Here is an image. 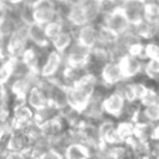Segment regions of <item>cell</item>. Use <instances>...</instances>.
Wrapping results in <instances>:
<instances>
[{
  "instance_id": "obj_39",
  "label": "cell",
  "mask_w": 159,
  "mask_h": 159,
  "mask_svg": "<svg viewBox=\"0 0 159 159\" xmlns=\"http://www.w3.org/2000/svg\"><path fill=\"white\" fill-rule=\"evenodd\" d=\"M143 2H148V1H152V0H142Z\"/></svg>"
},
{
  "instance_id": "obj_26",
  "label": "cell",
  "mask_w": 159,
  "mask_h": 159,
  "mask_svg": "<svg viewBox=\"0 0 159 159\" xmlns=\"http://www.w3.org/2000/svg\"><path fill=\"white\" fill-rule=\"evenodd\" d=\"M140 105L142 107L151 106V105H159V89L148 86L146 94L140 101Z\"/></svg>"
},
{
  "instance_id": "obj_41",
  "label": "cell",
  "mask_w": 159,
  "mask_h": 159,
  "mask_svg": "<svg viewBox=\"0 0 159 159\" xmlns=\"http://www.w3.org/2000/svg\"><path fill=\"white\" fill-rule=\"evenodd\" d=\"M128 159H132V158H128Z\"/></svg>"
},
{
  "instance_id": "obj_9",
  "label": "cell",
  "mask_w": 159,
  "mask_h": 159,
  "mask_svg": "<svg viewBox=\"0 0 159 159\" xmlns=\"http://www.w3.org/2000/svg\"><path fill=\"white\" fill-rule=\"evenodd\" d=\"M119 67L121 69L125 80H134L135 77L143 73L144 61L134 57L132 55L126 54L118 61Z\"/></svg>"
},
{
  "instance_id": "obj_20",
  "label": "cell",
  "mask_w": 159,
  "mask_h": 159,
  "mask_svg": "<svg viewBox=\"0 0 159 159\" xmlns=\"http://www.w3.org/2000/svg\"><path fill=\"white\" fill-rule=\"evenodd\" d=\"M144 20L159 25V0H152L144 4Z\"/></svg>"
},
{
  "instance_id": "obj_31",
  "label": "cell",
  "mask_w": 159,
  "mask_h": 159,
  "mask_svg": "<svg viewBox=\"0 0 159 159\" xmlns=\"http://www.w3.org/2000/svg\"><path fill=\"white\" fill-rule=\"evenodd\" d=\"M11 9L3 2V0H0V25L7 20V17L10 15Z\"/></svg>"
},
{
  "instance_id": "obj_16",
  "label": "cell",
  "mask_w": 159,
  "mask_h": 159,
  "mask_svg": "<svg viewBox=\"0 0 159 159\" xmlns=\"http://www.w3.org/2000/svg\"><path fill=\"white\" fill-rule=\"evenodd\" d=\"M158 27L159 25H157V24L151 23V22L144 20L141 23H139L138 25L131 26V30L134 33V35L143 41V40H149L155 37L157 35Z\"/></svg>"
},
{
  "instance_id": "obj_15",
  "label": "cell",
  "mask_w": 159,
  "mask_h": 159,
  "mask_svg": "<svg viewBox=\"0 0 159 159\" xmlns=\"http://www.w3.org/2000/svg\"><path fill=\"white\" fill-rule=\"evenodd\" d=\"M60 117H61V109L50 103L35 111V121H37L39 125L57 120Z\"/></svg>"
},
{
  "instance_id": "obj_14",
  "label": "cell",
  "mask_w": 159,
  "mask_h": 159,
  "mask_svg": "<svg viewBox=\"0 0 159 159\" xmlns=\"http://www.w3.org/2000/svg\"><path fill=\"white\" fill-rule=\"evenodd\" d=\"M74 41H75L74 30H69V28H65L59 35H57L53 39L50 40V46L51 49L64 54L67 51V49L73 44Z\"/></svg>"
},
{
  "instance_id": "obj_4",
  "label": "cell",
  "mask_w": 159,
  "mask_h": 159,
  "mask_svg": "<svg viewBox=\"0 0 159 159\" xmlns=\"http://www.w3.org/2000/svg\"><path fill=\"white\" fill-rule=\"evenodd\" d=\"M127 104L128 103L121 94L116 92L115 90H111L103 100V109H104L105 116L118 121L124 116Z\"/></svg>"
},
{
  "instance_id": "obj_21",
  "label": "cell",
  "mask_w": 159,
  "mask_h": 159,
  "mask_svg": "<svg viewBox=\"0 0 159 159\" xmlns=\"http://www.w3.org/2000/svg\"><path fill=\"white\" fill-rule=\"evenodd\" d=\"M143 75L152 81H159V60H146L143 66Z\"/></svg>"
},
{
  "instance_id": "obj_38",
  "label": "cell",
  "mask_w": 159,
  "mask_h": 159,
  "mask_svg": "<svg viewBox=\"0 0 159 159\" xmlns=\"http://www.w3.org/2000/svg\"><path fill=\"white\" fill-rule=\"evenodd\" d=\"M157 154H158V156H159V142H158V147H157Z\"/></svg>"
},
{
  "instance_id": "obj_35",
  "label": "cell",
  "mask_w": 159,
  "mask_h": 159,
  "mask_svg": "<svg viewBox=\"0 0 159 159\" xmlns=\"http://www.w3.org/2000/svg\"><path fill=\"white\" fill-rule=\"evenodd\" d=\"M7 133H9L8 128H7V126L3 124V122L0 121V140H1V139L3 138Z\"/></svg>"
},
{
  "instance_id": "obj_34",
  "label": "cell",
  "mask_w": 159,
  "mask_h": 159,
  "mask_svg": "<svg viewBox=\"0 0 159 159\" xmlns=\"http://www.w3.org/2000/svg\"><path fill=\"white\" fill-rule=\"evenodd\" d=\"M3 2L10 8H17V7L24 4L25 0H3Z\"/></svg>"
},
{
  "instance_id": "obj_5",
  "label": "cell",
  "mask_w": 159,
  "mask_h": 159,
  "mask_svg": "<svg viewBox=\"0 0 159 159\" xmlns=\"http://www.w3.org/2000/svg\"><path fill=\"white\" fill-rule=\"evenodd\" d=\"M91 55V50L81 46L78 42L74 41L73 44L67 49L63 54L64 62L66 66L70 67H84L89 62Z\"/></svg>"
},
{
  "instance_id": "obj_22",
  "label": "cell",
  "mask_w": 159,
  "mask_h": 159,
  "mask_svg": "<svg viewBox=\"0 0 159 159\" xmlns=\"http://www.w3.org/2000/svg\"><path fill=\"white\" fill-rule=\"evenodd\" d=\"M134 124L130 120H118L116 125V131L122 142H126L128 139L133 136L134 134Z\"/></svg>"
},
{
  "instance_id": "obj_40",
  "label": "cell",
  "mask_w": 159,
  "mask_h": 159,
  "mask_svg": "<svg viewBox=\"0 0 159 159\" xmlns=\"http://www.w3.org/2000/svg\"><path fill=\"white\" fill-rule=\"evenodd\" d=\"M157 35L159 36V27H158V30H157Z\"/></svg>"
},
{
  "instance_id": "obj_27",
  "label": "cell",
  "mask_w": 159,
  "mask_h": 159,
  "mask_svg": "<svg viewBox=\"0 0 159 159\" xmlns=\"http://www.w3.org/2000/svg\"><path fill=\"white\" fill-rule=\"evenodd\" d=\"M22 130L27 134V136L30 139V141L36 140V139L42 136L41 125H39L37 121H35V120H33L32 122H30L28 125H26V126L24 127Z\"/></svg>"
},
{
  "instance_id": "obj_36",
  "label": "cell",
  "mask_w": 159,
  "mask_h": 159,
  "mask_svg": "<svg viewBox=\"0 0 159 159\" xmlns=\"http://www.w3.org/2000/svg\"><path fill=\"white\" fill-rule=\"evenodd\" d=\"M153 141L159 142V122H157V124H155V127H154Z\"/></svg>"
},
{
  "instance_id": "obj_12",
  "label": "cell",
  "mask_w": 159,
  "mask_h": 159,
  "mask_svg": "<svg viewBox=\"0 0 159 159\" xmlns=\"http://www.w3.org/2000/svg\"><path fill=\"white\" fill-rule=\"evenodd\" d=\"M7 147H8V152L28 153L30 147V139L23 130L13 129L9 133Z\"/></svg>"
},
{
  "instance_id": "obj_18",
  "label": "cell",
  "mask_w": 159,
  "mask_h": 159,
  "mask_svg": "<svg viewBox=\"0 0 159 159\" xmlns=\"http://www.w3.org/2000/svg\"><path fill=\"white\" fill-rule=\"evenodd\" d=\"M71 144H74V143H73V139H71V134H70L69 129L64 131L63 133H61L57 138H55L54 140L50 142L51 149L62 154V155H64L65 151H66Z\"/></svg>"
},
{
  "instance_id": "obj_32",
  "label": "cell",
  "mask_w": 159,
  "mask_h": 159,
  "mask_svg": "<svg viewBox=\"0 0 159 159\" xmlns=\"http://www.w3.org/2000/svg\"><path fill=\"white\" fill-rule=\"evenodd\" d=\"M57 1L61 2L67 8H78V7L84 6L87 0H57Z\"/></svg>"
},
{
  "instance_id": "obj_2",
  "label": "cell",
  "mask_w": 159,
  "mask_h": 159,
  "mask_svg": "<svg viewBox=\"0 0 159 159\" xmlns=\"http://www.w3.org/2000/svg\"><path fill=\"white\" fill-rule=\"evenodd\" d=\"M61 2L57 0H39L32 6L33 22L46 26L60 17Z\"/></svg>"
},
{
  "instance_id": "obj_7",
  "label": "cell",
  "mask_w": 159,
  "mask_h": 159,
  "mask_svg": "<svg viewBox=\"0 0 159 159\" xmlns=\"http://www.w3.org/2000/svg\"><path fill=\"white\" fill-rule=\"evenodd\" d=\"M75 41L92 50L100 40V27L96 24H87L74 30Z\"/></svg>"
},
{
  "instance_id": "obj_1",
  "label": "cell",
  "mask_w": 159,
  "mask_h": 159,
  "mask_svg": "<svg viewBox=\"0 0 159 159\" xmlns=\"http://www.w3.org/2000/svg\"><path fill=\"white\" fill-rule=\"evenodd\" d=\"M98 78L87 74L74 86L67 89V106L81 111L94 93Z\"/></svg>"
},
{
  "instance_id": "obj_28",
  "label": "cell",
  "mask_w": 159,
  "mask_h": 159,
  "mask_svg": "<svg viewBox=\"0 0 159 159\" xmlns=\"http://www.w3.org/2000/svg\"><path fill=\"white\" fill-rule=\"evenodd\" d=\"M154 59L159 60V44L155 42H147L144 44V61Z\"/></svg>"
},
{
  "instance_id": "obj_33",
  "label": "cell",
  "mask_w": 159,
  "mask_h": 159,
  "mask_svg": "<svg viewBox=\"0 0 159 159\" xmlns=\"http://www.w3.org/2000/svg\"><path fill=\"white\" fill-rule=\"evenodd\" d=\"M39 159H65V158L62 154L57 153V152L53 151V149H50L47 153H44Z\"/></svg>"
},
{
  "instance_id": "obj_19",
  "label": "cell",
  "mask_w": 159,
  "mask_h": 159,
  "mask_svg": "<svg viewBox=\"0 0 159 159\" xmlns=\"http://www.w3.org/2000/svg\"><path fill=\"white\" fill-rule=\"evenodd\" d=\"M50 149V142L47 139H44L43 136H40L36 140L30 141V147L28 154L35 159H39L44 153H47Z\"/></svg>"
},
{
  "instance_id": "obj_11",
  "label": "cell",
  "mask_w": 159,
  "mask_h": 159,
  "mask_svg": "<svg viewBox=\"0 0 159 159\" xmlns=\"http://www.w3.org/2000/svg\"><path fill=\"white\" fill-rule=\"evenodd\" d=\"M26 32H27L28 41L30 46L40 49H50V40L44 30V26L37 24L35 22L26 25Z\"/></svg>"
},
{
  "instance_id": "obj_23",
  "label": "cell",
  "mask_w": 159,
  "mask_h": 159,
  "mask_svg": "<svg viewBox=\"0 0 159 159\" xmlns=\"http://www.w3.org/2000/svg\"><path fill=\"white\" fill-rule=\"evenodd\" d=\"M135 126V125H134ZM154 127L155 124H147V125H138L134 127V134L135 138L144 142H151L153 141Z\"/></svg>"
},
{
  "instance_id": "obj_30",
  "label": "cell",
  "mask_w": 159,
  "mask_h": 159,
  "mask_svg": "<svg viewBox=\"0 0 159 159\" xmlns=\"http://www.w3.org/2000/svg\"><path fill=\"white\" fill-rule=\"evenodd\" d=\"M133 88H134V95H135V101L140 103V101L144 98L148 90V86L145 82L142 81H135L133 80Z\"/></svg>"
},
{
  "instance_id": "obj_29",
  "label": "cell",
  "mask_w": 159,
  "mask_h": 159,
  "mask_svg": "<svg viewBox=\"0 0 159 159\" xmlns=\"http://www.w3.org/2000/svg\"><path fill=\"white\" fill-rule=\"evenodd\" d=\"M145 116L152 124L159 122V105H151V106L142 107Z\"/></svg>"
},
{
  "instance_id": "obj_13",
  "label": "cell",
  "mask_w": 159,
  "mask_h": 159,
  "mask_svg": "<svg viewBox=\"0 0 159 159\" xmlns=\"http://www.w3.org/2000/svg\"><path fill=\"white\" fill-rule=\"evenodd\" d=\"M25 103L33 109L34 111H38L41 107L46 106L49 103L48 96L42 88L38 84L34 86L25 96Z\"/></svg>"
},
{
  "instance_id": "obj_10",
  "label": "cell",
  "mask_w": 159,
  "mask_h": 159,
  "mask_svg": "<svg viewBox=\"0 0 159 159\" xmlns=\"http://www.w3.org/2000/svg\"><path fill=\"white\" fill-rule=\"evenodd\" d=\"M144 4L142 0H124L121 10L131 26L144 21Z\"/></svg>"
},
{
  "instance_id": "obj_6",
  "label": "cell",
  "mask_w": 159,
  "mask_h": 159,
  "mask_svg": "<svg viewBox=\"0 0 159 159\" xmlns=\"http://www.w3.org/2000/svg\"><path fill=\"white\" fill-rule=\"evenodd\" d=\"M65 66L64 57L62 53L50 49L43 61L41 68H40L39 75L44 79H52L61 71V69Z\"/></svg>"
},
{
  "instance_id": "obj_25",
  "label": "cell",
  "mask_w": 159,
  "mask_h": 159,
  "mask_svg": "<svg viewBox=\"0 0 159 159\" xmlns=\"http://www.w3.org/2000/svg\"><path fill=\"white\" fill-rule=\"evenodd\" d=\"M13 59H6L0 61V84L7 86L12 76Z\"/></svg>"
},
{
  "instance_id": "obj_17",
  "label": "cell",
  "mask_w": 159,
  "mask_h": 159,
  "mask_svg": "<svg viewBox=\"0 0 159 159\" xmlns=\"http://www.w3.org/2000/svg\"><path fill=\"white\" fill-rule=\"evenodd\" d=\"M66 130H68V129L65 126L64 122L62 121L61 118H59L57 120H53V121L41 125L42 136H43L44 139H47L49 142L53 141L55 138H57L60 134L63 133Z\"/></svg>"
},
{
  "instance_id": "obj_3",
  "label": "cell",
  "mask_w": 159,
  "mask_h": 159,
  "mask_svg": "<svg viewBox=\"0 0 159 159\" xmlns=\"http://www.w3.org/2000/svg\"><path fill=\"white\" fill-rule=\"evenodd\" d=\"M96 25L106 30L107 32L113 34L116 37H120V36L125 35L131 28V25H130L125 13L122 12L121 8L117 9L109 14L102 15L96 23Z\"/></svg>"
},
{
  "instance_id": "obj_24",
  "label": "cell",
  "mask_w": 159,
  "mask_h": 159,
  "mask_svg": "<svg viewBox=\"0 0 159 159\" xmlns=\"http://www.w3.org/2000/svg\"><path fill=\"white\" fill-rule=\"evenodd\" d=\"M63 156L65 159H89L88 151L81 144H71Z\"/></svg>"
},
{
  "instance_id": "obj_37",
  "label": "cell",
  "mask_w": 159,
  "mask_h": 159,
  "mask_svg": "<svg viewBox=\"0 0 159 159\" xmlns=\"http://www.w3.org/2000/svg\"><path fill=\"white\" fill-rule=\"evenodd\" d=\"M7 155H8V151L0 147V159H7Z\"/></svg>"
},
{
  "instance_id": "obj_8",
  "label": "cell",
  "mask_w": 159,
  "mask_h": 159,
  "mask_svg": "<svg viewBox=\"0 0 159 159\" xmlns=\"http://www.w3.org/2000/svg\"><path fill=\"white\" fill-rule=\"evenodd\" d=\"M125 78L122 76L121 69L119 67L118 62L109 61L103 66L101 69L100 75H98V81L103 84V86L107 87V88L113 89L118 84L124 81Z\"/></svg>"
}]
</instances>
